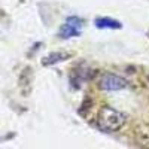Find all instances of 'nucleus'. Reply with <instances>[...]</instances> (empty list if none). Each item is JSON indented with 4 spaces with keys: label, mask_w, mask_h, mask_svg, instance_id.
<instances>
[{
    "label": "nucleus",
    "mask_w": 149,
    "mask_h": 149,
    "mask_svg": "<svg viewBox=\"0 0 149 149\" xmlns=\"http://www.w3.org/2000/svg\"><path fill=\"white\" fill-rule=\"evenodd\" d=\"M127 116L122 112L110 107V106H104L100 109L97 115V125L103 131H116L119 130L124 124H125Z\"/></svg>",
    "instance_id": "f257e3e1"
},
{
    "label": "nucleus",
    "mask_w": 149,
    "mask_h": 149,
    "mask_svg": "<svg viewBox=\"0 0 149 149\" xmlns=\"http://www.w3.org/2000/svg\"><path fill=\"white\" fill-rule=\"evenodd\" d=\"M81 31H82V19L78 17H69L60 29V37L61 39H70V37L79 36Z\"/></svg>",
    "instance_id": "f03ea898"
},
{
    "label": "nucleus",
    "mask_w": 149,
    "mask_h": 149,
    "mask_svg": "<svg viewBox=\"0 0 149 149\" xmlns=\"http://www.w3.org/2000/svg\"><path fill=\"white\" fill-rule=\"evenodd\" d=\"M125 86H127L125 79H122L121 76H116V74H112V73L104 74L100 81V88L106 91H118V90L125 88Z\"/></svg>",
    "instance_id": "7ed1b4c3"
},
{
    "label": "nucleus",
    "mask_w": 149,
    "mask_h": 149,
    "mask_svg": "<svg viewBox=\"0 0 149 149\" xmlns=\"http://www.w3.org/2000/svg\"><path fill=\"white\" fill-rule=\"evenodd\" d=\"M95 26L98 29H121V22L115 21V19H110V18H97L95 19Z\"/></svg>",
    "instance_id": "20e7f679"
},
{
    "label": "nucleus",
    "mask_w": 149,
    "mask_h": 149,
    "mask_svg": "<svg viewBox=\"0 0 149 149\" xmlns=\"http://www.w3.org/2000/svg\"><path fill=\"white\" fill-rule=\"evenodd\" d=\"M69 57V54H64V52H55V54H51L48 55L43 61L45 66H49V64H54V63H60V61H63Z\"/></svg>",
    "instance_id": "39448f33"
}]
</instances>
